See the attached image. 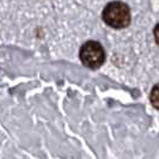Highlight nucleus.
Returning <instances> with one entry per match:
<instances>
[{
    "label": "nucleus",
    "instance_id": "obj_1",
    "mask_svg": "<svg viewBox=\"0 0 159 159\" xmlns=\"http://www.w3.org/2000/svg\"><path fill=\"white\" fill-rule=\"evenodd\" d=\"M103 20L112 28H126L130 23V10L125 2L112 1L103 10Z\"/></svg>",
    "mask_w": 159,
    "mask_h": 159
},
{
    "label": "nucleus",
    "instance_id": "obj_2",
    "mask_svg": "<svg viewBox=\"0 0 159 159\" xmlns=\"http://www.w3.org/2000/svg\"><path fill=\"white\" fill-rule=\"evenodd\" d=\"M104 59L103 47L96 41H89L80 49V60L89 68H98L104 62Z\"/></svg>",
    "mask_w": 159,
    "mask_h": 159
},
{
    "label": "nucleus",
    "instance_id": "obj_3",
    "mask_svg": "<svg viewBox=\"0 0 159 159\" xmlns=\"http://www.w3.org/2000/svg\"><path fill=\"white\" fill-rule=\"evenodd\" d=\"M150 99H151L152 105H153L156 109L159 110V84H157L154 88L152 89Z\"/></svg>",
    "mask_w": 159,
    "mask_h": 159
},
{
    "label": "nucleus",
    "instance_id": "obj_4",
    "mask_svg": "<svg viewBox=\"0 0 159 159\" xmlns=\"http://www.w3.org/2000/svg\"><path fill=\"white\" fill-rule=\"evenodd\" d=\"M154 37H156V41L159 44V24H157V26L154 28Z\"/></svg>",
    "mask_w": 159,
    "mask_h": 159
}]
</instances>
